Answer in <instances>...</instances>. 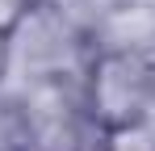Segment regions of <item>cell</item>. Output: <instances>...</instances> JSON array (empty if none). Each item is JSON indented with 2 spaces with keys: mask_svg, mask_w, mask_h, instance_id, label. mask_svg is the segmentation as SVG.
Masks as SVG:
<instances>
[{
  "mask_svg": "<svg viewBox=\"0 0 155 151\" xmlns=\"http://www.w3.org/2000/svg\"><path fill=\"white\" fill-rule=\"evenodd\" d=\"M97 151H155V118L134 122V126H117V130H101Z\"/></svg>",
  "mask_w": 155,
  "mask_h": 151,
  "instance_id": "cell-3",
  "label": "cell"
},
{
  "mask_svg": "<svg viewBox=\"0 0 155 151\" xmlns=\"http://www.w3.org/2000/svg\"><path fill=\"white\" fill-rule=\"evenodd\" d=\"M29 8H34V0H0V29H4V34H13Z\"/></svg>",
  "mask_w": 155,
  "mask_h": 151,
  "instance_id": "cell-5",
  "label": "cell"
},
{
  "mask_svg": "<svg viewBox=\"0 0 155 151\" xmlns=\"http://www.w3.org/2000/svg\"><path fill=\"white\" fill-rule=\"evenodd\" d=\"M84 109L101 130L155 118V63L134 46H109L92 55L84 76Z\"/></svg>",
  "mask_w": 155,
  "mask_h": 151,
  "instance_id": "cell-1",
  "label": "cell"
},
{
  "mask_svg": "<svg viewBox=\"0 0 155 151\" xmlns=\"http://www.w3.org/2000/svg\"><path fill=\"white\" fill-rule=\"evenodd\" d=\"M84 29L59 0H34L21 25L8 34V76L25 72V80L59 84L84 55Z\"/></svg>",
  "mask_w": 155,
  "mask_h": 151,
  "instance_id": "cell-2",
  "label": "cell"
},
{
  "mask_svg": "<svg viewBox=\"0 0 155 151\" xmlns=\"http://www.w3.org/2000/svg\"><path fill=\"white\" fill-rule=\"evenodd\" d=\"M0 151H29V113L17 101H0Z\"/></svg>",
  "mask_w": 155,
  "mask_h": 151,
  "instance_id": "cell-4",
  "label": "cell"
},
{
  "mask_svg": "<svg viewBox=\"0 0 155 151\" xmlns=\"http://www.w3.org/2000/svg\"><path fill=\"white\" fill-rule=\"evenodd\" d=\"M8 76V34L0 29V80Z\"/></svg>",
  "mask_w": 155,
  "mask_h": 151,
  "instance_id": "cell-6",
  "label": "cell"
}]
</instances>
